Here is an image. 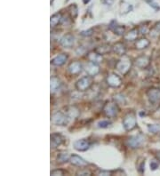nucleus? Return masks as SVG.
<instances>
[{
  "label": "nucleus",
  "mask_w": 160,
  "mask_h": 176,
  "mask_svg": "<svg viewBox=\"0 0 160 176\" xmlns=\"http://www.w3.org/2000/svg\"><path fill=\"white\" fill-rule=\"evenodd\" d=\"M139 33H140V32H139V29L134 28V29H131L128 33H126V34L125 35L124 38H125V40H126V41H134V40H136Z\"/></svg>",
  "instance_id": "4be33fe9"
},
{
  "label": "nucleus",
  "mask_w": 160,
  "mask_h": 176,
  "mask_svg": "<svg viewBox=\"0 0 160 176\" xmlns=\"http://www.w3.org/2000/svg\"><path fill=\"white\" fill-rule=\"evenodd\" d=\"M150 45V42L149 39H147L145 38H141L135 42V48L138 50H143V49L147 48Z\"/></svg>",
  "instance_id": "412c9836"
},
{
  "label": "nucleus",
  "mask_w": 160,
  "mask_h": 176,
  "mask_svg": "<svg viewBox=\"0 0 160 176\" xmlns=\"http://www.w3.org/2000/svg\"><path fill=\"white\" fill-rule=\"evenodd\" d=\"M74 43H75V38H74V36L70 33L64 35V36L60 38V44L65 48H71Z\"/></svg>",
  "instance_id": "1a4fd4ad"
},
{
  "label": "nucleus",
  "mask_w": 160,
  "mask_h": 176,
  "mask_svg": "<svg viewBox=\"0 0 160 176\" xmlns=\"http://www.w3.org/2000/svg\"><path fill=\"white\" fill-rule=\"evenodd\" d=\"M112 51L119 56H124L126 53V45L122 42H117L112 45Z\"/></svg>",
  "instance_id": "f3484780"
},
{
  "label": "nucleus",
  "mask_w": 160,
  "mask_h": 176,
  "mask_svg": "<svg viewBox=\"0 0 160 176\" xmlns=\"http://www.w3.org/2000/svg\"><path fill=\"white\" fill-rule=\"evenodd\" d=\"M114 101L117 102V104H123V105H125L126 104V99L124 97V95H121V93H117V95H114Z\"/></svg>",
  "instance_id": "a878e982"
},
{
  "label": "nucleus",
  "mask_w": 160,
  "mask_h": 176,
  "mask_svg": "<svg viewBox=\"0 0 160 176\" xmlns=\"http://www.w3.org/2000/svg\"><path fill=\"white\" fill-rule=\"evenodd\" d=\"M98 175H104V176H107V175H111L112 174V172L111 171H104V170H99L97 173Z\"/></svg>",
  "instance_id": "72a5a7b5"
},
{
  "label": "nucleus",
  "mask_w": 160,
  "mask_h": 176,
  "mask_svg": "<svg viewBox=\"0 0 160 176\" xmlns=\"http://www.w3.org/2000/svg\"><path fill=\"white\" fill-rule=\"evenodd\" d=\"M147 97L151 104H160V88H150L147 91Z\"/></svg>",
  "instance_id": "0eeeda50"
},
{
  "label": "nucleus",
  "mask_w": 160,
  "mask_h": 176,
  "mask_svg": "<svg viewBox=\"0 0 160 176\" xmlns=\"http://www.w3.org/2000/svg\"><path fill=\"white\" fill-rule=\"evenodd\" d=\"M68 60V54L67 53H60L54 57L51 60V64L56 67H60L65 64V62Z\"/></svg>",
  "instance_id": "dca6fc26"
},
{
  "label": "nucleus",
  "mask_w": 160,
  "mask_h": 176,
  "mask_svg": "<svg viewBox=\"0 0 160 176\" xmlns=\"http://www.w3.org/2000/svg\"><path fill=\"white\" fill-rule=\"evenodd\" d=\"M80 34H81V36H83V37H91L92 35L93 34V29H89L87 30H84Z\"/></svg>",
  "instance_id": "c756f323"
},
{
  "label": "nucleus",
  "mask_w": 160,
  "mask_h": 176,
  "mask_svg": "<svg viewBox=\"0 0 160 176\" xmlns=\"http://www.w3.org/2000/svg\"><path fill=\"white\" fill-rule=\"evenodd\" d=\"M108 28H109L110 30L113 31L116 35H118V36H123L124 33H125V30H126V27L125 26L117 24L116 21H112L111 23H110Z\"/></svg>",
  "instance_id": "a211bd4d"
},
{
  "label": "nucleus",
  "mask_w": 160,
  "mask_h": 176,
  "mask_svg": "<svg viewBox=\"0 0 160 176\" xmlns=\"http://www.w3.org/2000/svg\"><path fill=\"white\" fill-rule=\"evenodd\" d=\"M70 157L68 153H66V152H63V153H60L58 154L57 158H56V160L58 163L60 164H63V163H67L70 160Z\"/></svg>",
  "instance_id": "393cba45"
},
{
  "label": "nucleus",
  "mask_w": 160,
  "mask_h": 176,
  "mask_svg": "<svg viewBox=\"0 0 160 176\" xmlns=\"http://www.w3.org/2000/svg\"><path fill=\"white\" fill-rule=\"evenodd\" d=\"M63 142H64V138L61 134L58 133H54L51 134V148L56 149L62 144Z\"/></svg>",
  "instance_id": "4468645a"
},
{
  "label": "nucleus",
  "mask_w": 160,
  "mask_h": 176,
  "mask_svg": "<svg viewBox=\"0 0 160 176\" xmlns=\"http://www.w3.org/2000/svg\"><path fill=\"white\" fill-rule=\"evenodd\" d=\"M61 21H62V15H61V14L58 13V14H55L53 16H51L50 24H51L52 27H56L59 23L61 22Z\"/></svg>",
  "instance_id": "b1692460"
},
{
  "label": "nucleus",
  "mask_w": 160,
  "mask_h": 176,
  "mask_svg": "<svg viewBox=\"0 0 160 176\" xmlns=\"http://www.w3.org/2000/svg\"><path fill=\"white\" fill-rule=\"evenodd\" d=\"M123 126H124L125 130L127 132L133 131L134 128L137 126V120L136 116L133 112H128L123 118Z\"/></svg>",
  "instance_id": "f03ea898"
},
{
  "label": "nucleus",
  "mask_w": 160,
  "mask_h": 176,
  "mask_svg": "<svg viewBox=\"0 0 160 176\" xmlns=\"http://www.w3.org/2000/svg\"><path fill=\"white\" fill-rule=\"evenodd\" d=\"M93 84V79L91 76H84L78 79L76 83V88L79 92H85L91 88Z\"/></svg>",
  "instance_id": "7ed1b4c3"
},
{
  "label": "nucleus",
  "mask_w": 160,
  "mask_h": 176,
  "mask_svg": "<svg viewBox=\"0 0 160 176\" xmlns=\"http://www.w3.org/2000/svg\"><path fill=\"white\" fill-rule=\"evenodd\" d=\"M51 83H50V88H51V92L54 93L55 92H57L60 86H61V82L60 80L57 77H51Z\"/></svg>",
  "instance_id": "5701e85b"
},
{
  "label": "nucleus",
  "mask_w": 160,
  "mask_h": 176,
  "mask_svg": "<svg viewBox=\"0 0 160 176\" xmlns=\"http://www.w3.org/2000/svg\"><path fill=\"white\" fill-rule=\"evenodd\" d=\"M69 117L66 113H63L61 111H57L52 116V123L55 125L64 126L68 125Z\"/></svg>",
  "instance_id": "423d86ee"
},
{
  "label": "nucleus",
  "mask_w": 160,
  "mask_h": 176,
  "mask_svg": "<svg viewBox=\"0 0 160 176\" xmlns=\"http://www.w3.org/2000/svg\"><path fill=\"white\" fill-rule=\"evenodd\" d=\"M145 140V136L142 134H139L137 135H133L126 140V145L131 149H138L140 148Z\"/></svg>",
  "instance_id": "39448f33"
},
{
  "label": "nucleus",
  "mask_w": 160,
  "mask_h": 176,
  "mask_svg": "<svg viewBox=\"0 0 160 176\" xmlns=\"http://www.w3.org/2000/svg\"><path fill=\"white\" fill-rule=\"evenodd\" d=\"M106 82L108 86L113 87V88H118L122 85V78L118 75L112 73V74H109L107 77Z\"/></svg>",
  "instance_id": "6e6552de"
},
{
  "label": "nucleus",
  "mask_w": 160,
  "mask_h": 176,
  "mask_svg": "<svg viewBox=\"0 0 160 176\" xmlns=\"http://www.w3.org/2000/svg\"><path fill=\"white\" fill-rule=\"evenodd\" d=\"M67 1H69V0H67Z\"/></svg>",
  "instance_id": "58836bf2"
},
{
  "label": "nucleus",
  "mask_w": 160,
  "mask_h": 176,
  "mask_svg": "<svg viewBox=\"0 0 160 176\" xmlns=\"http://www.w3.org/2000/svg\"><path fill=\"white\" fill-rule=\"evenodd\" d=\"M134 63L140 68H146L150 64V58L146 55H141L135 59Z\"/></svg>",
  "instance_id": "9d476101"
},
{
  "label": "nucleus",
  "mask_w": 160,
  "mask_h": 176,
  "mask_svg": "<svg viewBox=\"0 0 160 176\" xmlns=\"http://www.w3.org/2000/svg\"><path fill=\"white\" fill-rule=\"evenodd\" d=\"M69 162L71 163V165L78 166V167H84L88 165L87 161H85L83 158H81L78 155H72L70 157Z\"/></svg>",
  "instance_id": "2eb2a0df"
},
{
  "label": "nucleus",
  "mask_w": 160,
  "mask_h": 176,
  "mask_svg": "<svg viewBox=\"0 0 160 176\" xmlns=\"http://www.w3.org/2000/svg\"><path fill=\"white\" fill-rule=\"evenodd\" d=\"M87 59H88V61L91 62L99 64L102 62V55L98 53L95 51H93V52H90L87 53Z\"/></svg>",
  "instance_id": "6ab92c4d"
},
{
  "label": "nucleus",
  "mask_w": 160,
  "mask_h": 176,
  "mask_svg": "<svg viewBox=\"0 0 160 176\" xmlns=\"http://www.w3.org/2000/svg\"><path fill=\"white\" fill-rule=\"evenodd\" d=\"M104 115L108 117H115L119 113V108L117 103L115 101H107L102 108Z\"/></svg>",
  "instance_id": "20e7f679"
},
{
  "label": "nucleus",
  "mask_w": 160,
  "mask_h": 176,
  "mask_svg": "<svg viewBox=\"0 0 160 176\" xmlns=\"http://www.w3.org/2000/svg\"><path fill=\"white\" fill-rule=\"evenodd\" d=\"M148 130L152 134L160 133V125H148Z\"/></svg>",
  "instance_id": "cd10ccee"
},
{
  "label": "nucleus",
  "mask_w": 160,
  "mask_h": 176,
  "mask_svg": "<svg viewBox=\"0 0 160 176\" xmlns=\"http://www.w3.org/2000/svg\"><path fill=\"white\" fill-rule=\"evenodd\" d=\"M77 174L78 175H82V176H87V175L89 176V175H92V173L87 169H84V170H81V171L78 172Z\"/></svg>",
  "instance_id": "473e14b6"
},
{
  "label": "nucleus",
  "mask_w": 160,
  "mask_h": 176,
  "mask_svg": "<svg viewBox=\"0 0 160 176\" xmlns=\"http://www.w3.org/2000/svg\"><path fill=\"white\" fill-rule=\"evenodd\" d=\"M110 125H111V122L108 121V120H102L98 123V127L100 128H107Z\"/></svg>",
  "instance_id": "c85d7f7f"
},
{
  "label": "nucleus",
  "mask_w": 160,
  "mask_h": 176,
  "mask_svg": "<svg viewBox=\"0 0 160 176\" xmlns=\"http://www.w3.org/2000/svg\"><path fill=\"white\" fill-rule=\"evenodd\" d=\"M158 166H159V164H158L157 161L153 160V161H151V163H150V169L154 171V170H156V169L158 167Z\"/></svg>",
  "instance_id": "f704fd0d"
},
{
  "label": "nucleus",
  "mask_w": 160,
  "mask_h": 176,
  "mask_svg": "<svg viewBox=\"0 0 160 176\" xmlns=\"http://www.w3.org/2000/svg\"><path fill=\"white\" fill-rule=\"evenodd\" d=\"M83 2H84V4L87 5V4H88L90 2V0H83Z\"/></svg>",
  "instance_id": "4c0bfd02"
},
{
  "label": "nucleus",
  "mask_w": 160,
  "mask_h": 176,
  "mask_svg": "<svg viewBox=\"0 0 160 176\" xmlns=\"http://www.w3.org/2000/svg\"><path fill=\"white\" fill-rule=\"evenodd\" d=\"M68 70L69 72L71 74V75H74V76H77L78 74H80L83 70V65L80 62H71L69 67H68Z\"/></svg>",
  "instance_id": "f8f14e48"
},
{
  "label": "nucleus",
  "mask_w": 160,
  "mask_h": 176,
  "mask_svg": "<svg viewBox=\"0 0 160 176\" xmlns=\"http://www.w3.org/2000/svg\"><path fill=\"white\" fill-rule=\"evenodd\" d=\"M51 175L57 176V175H64V171L61 169H55L51 172Z\"/></svg>",
  "instance_id": "2f4dec72"
},
{
  "label": "nucleus",
  "mask_w": 160,
  "mask_h": 176,
  "mask_svg": "<svg viewBox=\"0 0 160 176\" xmlns=\"http://www.w3.org/2000/svg\"><path fill=\"white\" fill-rule=\"evenodd\" d=\"M84 69H85V71H87V75H89L91 77H94L99 74V72H100L99 64H96V63H93L91 62H89L87 65H85Z\"/></svg>",
  "instance_id": "ddd939ff"
},
{
  "label": "nucleus",
  "mask_w": 160,
  "mask_h": 176,
  "mask_svg": "<svg viewBox=\"0 0 160 176\" xmlns=\"http://www.w3.org/2000/svg\"><path fill=\"white\" fill-rule=\"evenodd\" d=\"M132 65H133V62L131 61V59L124 55L116 63V69L122 75H126L131 70Z\"/></svg>",
  "instance_id": "f257e3e1"
},
{
  "label": "nucleus",
  "mask_w": 160,
  "mask_h": 176,
  "mask_svg": "<svg viewBox=\"0 0 160 176\" xmlns=\"http://www.w3.org/2000/svg\"><path fill=\"white\" fill-rule=\"evenodd\" d=\"M144 167H145V162H142L141 164V166H139V172H140V173H144Z\"/></svg>",
  "instance_id": "c9c22d12"
},
{
  "label": "nucleus",
  "mask_w": 160,
  "mask_h": 176,
  "mask_svg": "<svg viewBox=\"0 0 160 176\" xmlns=\"http://www.w3.org/2000/svg\"><path fill=\"white\" fill-rule=\"evenodd\" d=\"M94 51L97 52L98 53L102 54V55L108 54V53H109L110 52L112 51V46L110 45H108V44H103V45L97 46V47L94 49Z\"/></svg>",
  "instance_id": "aec40b11"
},
{
  "label": "nucleus",
  "mask_w": 160,
  "mask_h": 176,
  "mask_svg": "<svg viewBox=\"0 0 160 176\" xmlns=\"http://www.w3.org/2000/svg\"><path fill=\"white\" fill-rule=\"evenodd\" d=\"M90 142H88L87 140L84 139H81V140H76L75 142L73 143L74 149L78 151H87L89 148H90Z\"/></svg>",
  "instance_id": "9b49d317"
},
{
  "label": "nucleus",
  "mask_w": 160,
  "mask_h": 176,
  "mask_svg": "<svg viewBox=\"0 0 160 176\" xmlns=\"http://www.w3.org/2000/svg\"><path fill=\"white\" fill-rule=\"evenodd\" d=\"M156 29H157V30H159V31H160V22H158L157 24L156 25Z\"/></svg>",
  "instance_id": "e433bc0d"
},
{
  "label": "nucleus",
  "mask_w": 160,
  "mask_h": 176,
  "mask_svg": "<svg viewBox=\"0 0 160 176\" xmlns=\"http://www.w3.org/2000/svg\"><path fill=\"white\" fill-rule=\"evenodd\" d=\"M149 31H150V29L147 26H141L139 28V32L142 35H147L148 33H149Z\"/></svg>",
  "instance_id": "7c9ffc66"
},
{
  "label": "nucleus",
  "mask_w": 160,
  "mask_h": 176,
  "mask_svg": "<svg viewBox=\"0 0 160 176\" xmlns=\"http://www.w3.org/2000/svg\"><path fill=\"white\" fill-rule=\"evenodd\" d=\"M69 13L70 14V17L72 19H75L78 15V7L76 5H72L69 7Z\"/></svg>",
  "instance_id": "bb28decb"
}]
</instances>
